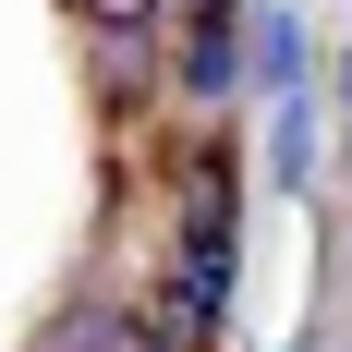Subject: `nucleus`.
Here are the masks:
<instances>
[{"instance_id":"obj_1","label":"nucleus","mask_w":352,"mask_h":352,"mask_svg":"<svg viewBox=\"0 0 352 352\" xmlns=\"http://www.w3.org/2000/svg\"><path fill=\"white\" fill-rule=\"evenodd\" d=\"M73 12H85L98 36H158V12H170V0H73Z\"/></svg>"}]
</instances>
